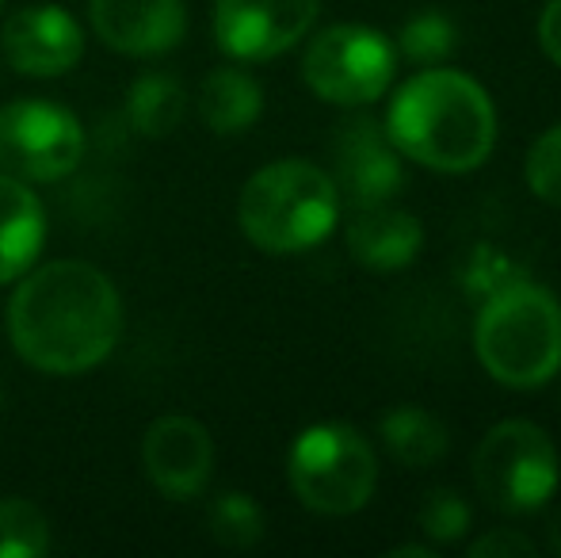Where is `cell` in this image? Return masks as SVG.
Returning <instances> with one entry per match:
<instances>
[{
	"label": "cell",
	"instance_id": "obj_1",
	"mask_svg": "<svg viewBox=\"0 0 561 558\" xmlns=\"http://www.w3.org/2000/svg\"><path fill=\"white\" fill-rule=\"evenodd\" d=\"M20 280L8 306V333L31 367L84 375L112 356L123 333V303L96 264L54 261Z\"/></svg>",
	"mask_w": 561,
	"mask_h": 558
},
{
	"label": "cell",
	"instance_id": "obj_2",
	"mask_svg": "<svg viewBox=\"0 0 561 558\" xmlns=\"http://www.w3.org/2000/svg\"><path fill=\"white\" fill-rule=\"evenodd\" d=\"M386 135L401 157L432 172H473L496 146V107L473 77L421 69L390 100Z\"/></svg>",
	"mask_w": 561,
	"mask_h": 558
},
{
	"label": "cell",
	"instance_id": "obj_3",
	"mask_svg": "<svg viewBox=\"0 0 561 558\" xmlns=\"http://www.w3.org/2000/svg\"><path fill=\"white\" fill-rule=\"evenodd\" d=\"M473 352L501 387H542L561 372V303L539 283H504L481 306Z\"/></svg>",
	"mask_w": 561,
	"mask_h": 558
},
{
	"label": "cell",
	"instance_id": "obj_4",
	"mask_svg": "<svg viewBox=\"0 0 561 558\" xmlns=\"http://www.w3.org/2000/svg\"><path fill=\"white\" fill-rule=\"evenodd\" d=\"M340 218V192L325 169L310 161L264 164L241 187L237 223L244 238L272 257L306 253L333 234Z\"/></svg>",
	"mask_w": 561,
	"mask_h": 558
},
{
	"label": "cell",
	"instance_id": "obj_5",
	"mask_svg": "<svg viewBox=\"0 0 561 558\" xmlns=\"http://www.w3.org/2000/svg\"><path fill=\"white\" fill-rule=\"evenodd\" d=\"M295 498L321 516H352L367 509L378 486V459L359 429L321 421L298 432L287 455Z\"/></svg>",
	"mask_w": 561,
	"mask_h": 558
},
{
	"label": "cell",
	"instance_id": "obj_6",
	"mask_svg": "<svg viewBox=\"0 0 561 558\" xmlns=\"http://www.w3.org/2000/svg\"><path fill=\"white\" fill-rule=\"evenodd\" d=\"M558 452L535 421H501L473 452V486L496 513H539L558 490Z\"/></svg>",
	"mask_w": 561,
	"mask_h": 558
},
{
	"label": "cell",
	"instance_id": "obj_7",
	"mask_svg": "<svg viewBox=\"0 0 561 558\" xmlns=\"http://www.w3.org/2000/svg\"><path fill=\"white\" fill-rule=\"evenodd\" d=\"M398 50L375 27L336 23L325 27L302 54V77L313 96L340 107H363L378 100L393 81Z\"/></svg>",
	"mask_w": 561,
	"mask_h": 558
},
{
	"label": "cell",
	"instance_id": "obj_8",
	"mask_svg": "<svg viewBox=\"0 0 561 558\" xmlns=\"http://www.w3.org/2000/svg\"><path fill=\"white\" fill-rule=\"evenodd\" d=\"M84 157V127L73 112L46 100H12L0 107V172L31 184L69 176Z\"/></svg>",
	"mask_w": 561,
	"mask_h": 558
},
{
	"label": "cell",
	"instance_id": "obj_9",
	"mask_svg": "<svg viewBox=\"0 0 561 558\" xmlns=\"http://www.w3.org/2000/svg\"><path fill=\"white\" fill-rule=\"evenodd\" d=\"M321 0H215V43L237 61H267L310 35Z\"/></svg>",
	"mask_w": 561,
	"mask_h": 558
},
{
	"label": "cell",
	"instance_id": "obj_10",
	"mask_svg": "<svg viewBox=\"0 0 561 558\" xmlns=\"http://www.w3.org/2000/svg\"><path fill=\"white\" fill-rule=\"evenodd\" d=\"M333 157V184L336 192L352 200V207L390 203L405 187V164H401L398 146L386 135V123L370 119V115H355V119L340 123Z\"/></svg>",
	"mask_w": 561,
	"mask_h": 558
},
{
	"label": "cell",
	"instance_id": "obj_11",
	"mask_svg": "<svg viewBox=\"0 0 561 558\" xmlns=\"http://www.w3.org/2000/svg\"><path fill=\"white\" fill-rule=\"evenodd\" d=\"M141 463L157 490L169 501H192L207 490L215 470V440L195 418L172 413L149 424Z\"/></svg>",
	"mask_w": 561,
	"mask_h": 558
},
{
	"label": "cell",
	"instance_id": "obj_12",
	"mask_svg": "<svg viewBox=\"0 0 561 558\" xmlns=\"http://www.w3.org/2000/svg\"><path fill=\"white\" fill-rule=\"evenodd\" d=\"M4 58L23 77H61L81 61L84 31L66 8L31 4L4 20Z\"/></svg>",
	"mask_w": 561,
	"mask_h": 558
},
{
	"label": "cell",
	"instance_id": "obj_13",
	"mask_svg": "<svg viewBox=\"0 0 561 558\" xmlns=\"http://www.w3.org/2000/svg\"><path fill=\"white\" fill-rule=\"evenodd\" d=\"M89 20L104 46L130 58H153L180 46L187 8L184 0H92Z\"/></svg>",
	"mask_w": 561,
	"mask_h": 558
},
{
	"label": "cell",
	"instance_id": "obj_14",
	"mask_svg": "<svg viewBox=\"0 0 561 558\" xmlns=\"http://www.w3.org/2000/svg\"><path fill=\"white\" fill-rule=\"evenodd\" d=\"M347 253L370 272H398L416 261L424 246V230L409 210L390 203H367L352 207L347 218Z\"/></svg>",
	"mask_w": 561,
	"mask_h": 558
},
{
	"label": "cell",
	"instance_id": "obj_15",
	"mask_svg": "<svg viewBox=\"0 0 561 558\" xmlns=\"http://www.w3.org/2000/svg\"><path fill=\"white\" fill-rule=\"evenodd\" d=\"M46 241V210L23 180L0 172V287L31 272Z\"/></svg>",
	"mask_w": 561,
	"mask_h": 558
},
{
	"label": "cell",
	"instance_id": "obj_16",
	"mask_svg": "<svg viewBox=\"0 0 561 558\" xmlns=\"http://www.w3.org/2000/svg\"><path fill=\"white\" fill-rule=\"evenodd\" d=\"M264 112V89L244 69L222 66L203 81L199 115L215 135H241Z\"/></svg>",
	"mask_w": 561,
	"mask_h": 558
},
{
	"label": "cell",
	"instance_id": "obj_17",
	"mask_svg": "<svg viewBox=\"0 0 561 558\" xmlns=\"http://www.w3.org/2000/svg\"><path fill=\"white\" fill-rule=\"evenodd\" d=\"M378 436L390 447V455L405 467H436L450 447V432L439 418H432L424 406H393L378 421Z\"/></svg>",
	"mask_w": 561,
	"mask_h": 558
},
{
	"label": "cell",
	"instance_id": "obj_18",
	"mask_svg": "<svg viewBox=\"0 0 561 558\" xmlns=\"http://www.w3.org/2000/svg\"><path fill=\"white\" fill-rule=\"evenodd\" d=\"M126 112H130V123L138 135L164 138L184 119V89L164 73H146L134 81Z\"/></svg>",
	"mask_w": 561,
	"mask_h": 558
},
{
	"label": "cell",
	"instance_id": "obj_19",
	"mask_svg": "<svg viewBox=\"0 0 561 558\" xmlns=\"http://www.w3.org/2000/svg\"><path fill=\"white\" fill-rule=\"evenodd\" d=\"M50 555V524L43 509L23 498H0V558Z\"/></svg>",
	"mask_w": 561,
	"mask_h": 558
},
{
	"label": "cell",
	"instance_id": "obj_20",
	"mask_svg": "<svg viewBox=\"0 0 561 558\" xmlns=\"http://www.w3.org/2000/svg\"><path fill=\"white\" fill-rule=\"evenodd\" d=\"M458 46V27L455 20L444 12H416L405 20L398 35V50L409 61H421V66H439L455 54Z\"/></svg>",
	"mask_w": 561,
	"mask_h": 558
},
{
	"label": "cell",
	"instance_id": "obj_21",
	"mask_svg": "<svg viewBox=\"0 0 561 558\" xmlns=\"http://www.w3.org/2000/svg\"><path fill=\"white\" fill-rule=\"evenodd\" d=\"M210 536L229 551H244L264 539V513L249 493L229 490L210 505Z\"/></svg>",
	"mask_w": 561,
	"mask_h": 558
},
{
	"label": "cell",
	"instance_id": "obj_22",
	"mask_svg": "<svg viewBox=\"0 0 561 558\" xmlns=\"http://www.w3.org/2000/svg\"><path fill=\"white\" fill-rule=\"evenodd\" d=\"M416 521H421V532L432 544H458L470 532V505L455 490H432Z\"/></svg>",
	"mask_w": 561,
	"mask_h": 558
},
{
	"label": "cell",
	"instance_id": "obj_23",
	"mask_svg": "<svg viewBox=\"0 0 561 558\" xmlns=\"http://www.w3.org/2000/svg\"><path fill=\"white\" fill-rule=\"evenodd\" d=\"M527 187L539 195L550 207H561V123L550 127L547 135L535 138V146L527 149Z\"/></svg>",
	"mask_w": 561,
	"mask_h": 558
},
{
	"label": "cell",
	"instance_id": "obj_24",
	"mask_svg": "<svg viewBox=\"0 0 561 558\" xmlns=\"http://www.w3.org/2000/svg\"><path fill=\"white\" fill-rule=\"evenodd\" d=\"M535 539L524 536L516 528H493L485 536H478L470 544V558H489V555H531Z\"/></svg>",
	"mask_w": 561,
	"mask_h": 558
},
{
	"label": "cell",
	"instance_id": "obj_25",
	"mask_svg": "<svg viewBox=\"0 0 561 558\" xmlns=\"http://www.w3.org/2000/svg\"><path fill=\"white\" fill-rule=\"evenodd\" d=\"M539 46L554 66H561V0H550L539 15Z\"/></svg>",
	"mask_w": 561,
	"mask_h": 558
},
{
	"label": "cell",
	"instance_id": "obj_26",
	"mask_svg": "<svg viewBox=\"0 0 561 558\" xmlns=\"http://www.w3.org/2000/svg\"><path fill=\"white\" fill-rule=\"evenodd\" d=\"M390 555H416V558H436V547H424V544H401V547H393Z\"/></svg>",
	"mask_w": 561,
	"mask_h": 558
},
{
	"label": "cell",
	"instance_id": "obj_27",
	"mask_svg": "<svg viewBox=\"0 0 561 558\" xmlns=\"http://www.w3.org/2000/svg\"><path fill=\"white\" fill-rule=\"evenodd\" d=\"M0 410H4V390H0Z\"/></svg>",
	"mask_w": 561,
	"mask_h": 558
},
{
	"label": "cell",
	"instance_id": "obj_28",
	"mask_svg": "<svg viewBox=\"0 0 561 558\" xmlns=\"http://www.w3.org/2000/svg\"><path fill=\"white\" fill-rule=\"evenodd\" d=\"M0 8H4V0H0Z\"/></svg>",
	"mask_w": 561,
	"mask_h": 558
}]
</instances>
